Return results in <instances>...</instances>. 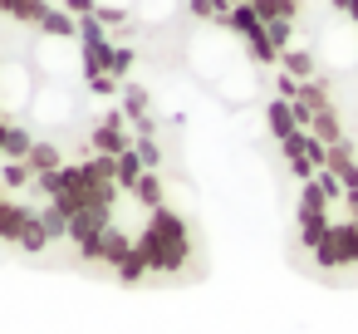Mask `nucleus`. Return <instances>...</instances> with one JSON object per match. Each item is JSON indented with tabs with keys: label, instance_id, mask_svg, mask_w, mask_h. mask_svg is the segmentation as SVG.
I'll list each match as a JSON object with an SVG mask.
<instances>
[{
	"label": "nucleus",
	"instance_id": "f257e3e1",
	"mask_svg": "<svg viewBox=\"0 0 358 334\" xmlns=\"http://www.w3.org/2000/svg\"><path fill=\"white\" fill-rule=\"evenodd\" d=\"M0 251L118 285L196 260L152 74L74 0H0Z\"/></svg>",
	"mask_w": 358,
	"mask_h": 334
},
{
	"label": "nucleus",
	"instance_id": "7ed1b4c3",
	"mask_svg": "<svg viewBox=\"0 0 358 334\" xmlns=\"http://www.w3.org/2000/svg\"><path fill=\"white\" fill-rule=\"evenodd\" d=\"M99 15L152 74V64H177L187 79L216 89L221 99H245L265 133V79L250 55V35L231 0H74Z\"/></svg>",
	"mask_w": 358,
	"mask_h": 334
},
{
	"label": "nucleus",
	"instance_id": "f03ea898",
	"mask_svg": "<svg viewBox=\"0 0 358 334\" xmlns=\"http://www.w3.org/2000/svg\"><path fill=\"white\" fill-rule=\"evenodd\" d=\"M265 79V143L299 251L358 275V138L338 89V20L353 0H231Z\"/></svg>",
	"mask_w": 358,
	"mask_h": 334
}]
</instances>
